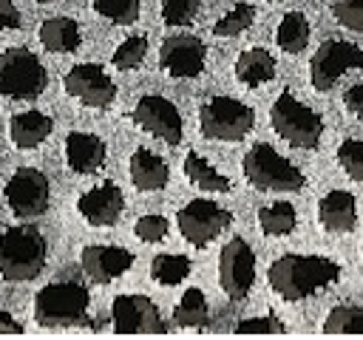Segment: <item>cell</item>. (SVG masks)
<instances>
[{
  "label": "cell",
  "mask_w": 363,
  "mask_h": 340,
  "mask_svg": "<svg viewBox=\"0 0 363 340\" xmlns=\"http://www.w3.org/2000/svg\"><path fill=\"white\" fill-rule=\"evenodd\" d=\"M340 278V266L323 255H281L269 264L267 280L284 300H301L312 292L335 283Z\"/></svg>",
  "instance_id": "6da1fadb"
},
{
  "label": "cell",
  "mask_w": 363,
  "mask_h": 340,
  "mask_svg": "<svg viewBox=\"0 0 363 340\" xmlns=\"http://www.w3.org/2000/svg\"><path fill=\"white\" fill-rule=\"evenodd\" d=\"M48 244L37 227L17 224L0 232V278L11 283L34 280L45 269Z\"/></svg>",
  "instance_id": "7a4b0ae2"
},
{
  "label": "cell",
  "mask_w": 363,
  "mask_h": 340,
  "mask_svg": "<svg viewBox=\"0 0 363 340\" xmlns=\"http://www.w3.org/2000/svg\"><path fill=\"white\" fill-rule=\"evenodd\" d=\"M241 170L244 178L264 193H298L306 184L303 173L267 142H258L244 153Z\"/></svg>",
  "instance_id": "3957f363"
},
{
  "label": "cell",
  "mask_w": 363,
  "mask_h": 340,
  "mask_svg": "<svg viewBox=\"0 0 363 340\" xmlns=\"http://www.w3.org/2000/svg\"><path fill=\"white\" fill-rule=\"evenodd\" d=\"M88 303H91V295L82 283L57 280L43 286L34 295V320L45 329L77 326L88 317Z\"/></svg>",
  "instance_id": "277c9868"
},
{
  "label": "cell",
  "mask_w": 363,
  "mask_h": 340,
  "mask_svg": "<svg viewBox=\"0 0 363 340\" xmlns=\"http://www.w3.org/2000/svg\"><path fill=\"white\" fill-rule=\"evenodd\" d=\"M269 125L272 130L301 150H315L323 136V119L309 105L298 102L289 91H281L269 108Z\"/></svg>",
  "instance_id": "5b68a950"
},
{
  "label": "cell",
  "mask_w": 363,
  "mask_h": 340,
  "mask_svg": "<svg viewBox=\"0 0 363 340\" xmlns=\"http://www.w3.org/2000/svg\"><path fill=\"white\" fill-rule=\"evenodd\" d=\"M48 74L40 57L23 45L0 51V96L6 99H34L45 91Z\"/></svg>",
  "instance_id": "8992f818"
},
{
  "label": "cell",
  "mask_w": 363,
  "mask_h": 340,
  "mask_svg": "<svg viewBox=\"0 0 363 340\" xmlns=\"http://www.w3.org/2000/svg\"><path fill=\"white\" fill-rule=\"evenodd\" d=\"M255 125V113L247 102L233 96H210L199 108L201 136L216 142H241Z\"/></svg>",
  "instance_id": "52a82bcc"
},
{
  "label": "cell",
  "mask_w": 363,
  "mask_h": 340,
  "mask_svg": "<svg viewBox=\"0 0 363 340\" xmlns=\"http://www.w3.org/2000/svg\"><path fill=\"white\" fill-rule=\"evenodd\" d=\"M3 201L17 218H37L48 210L51 184L37 167H17L3 187Z\"/></svg>",
  "instance_id": "ba28073f"
},
{
  "label": "cell",
  "mask_w": 363,
  "mask_h": 340,
  "mask_svg": "<svg viewBox=\"0 0 363 340\" xmlns=\"http://www.w3.org/2000/svg\"><path fill=\"white\" fill-rule=\"evenodd\" d=\"M176 224H179V232L187 244L207 246L213 238H218L233 224V212L218 207L216 201L193 198L176 212Z\"/></svg>",
  "instance_id": "9c48e42d"
},
{
  "label": "cell",
  "mask_w": 363,
  "mask_h": 340,
  "mask_svg": "<svg viewBox=\"0 0 363 340\" xmlns=\"http://www.w3.org/2000/svg\"><path fill=\"white\" fill-rule=\"evenodd\" d=\"M363 71V48L346 40H326L309 60V79L315 91H329L346 71Z\"/></svg>",
  "instance_id": "30bf717a"
},
{
  "label": "cell",
  "mask_w": 363,
  "mask_h": 340,
  "mask_svg": "<svg viewBox=\"0 0 363 340\" xmlns=\"http://www.w3.org/2000/svg\"><path fill=\"white\" fill-rule=\"evenodd\" d=\"M255 280V255L250 244L235 235L221 246L218 255V283L230 300H244Z\"/></svg>",
  "instance_id": "8fae6325"
},
{
  "label": "cell",
  "mask_w": 363,
  "mask_h": 340,
  "mask_svg": "<svg viewBox=\"0 0 363 340\" xmlns=\"http://www.w3.org/2000/svg\"><path fill=\"white\" fill-rule=\"evenodd\" d=\"M111 320L116 334H164L167 332L156 303L145 295H116L111 303Z\"/></svg>",
  "instance_id": "7c38bea8"
},
{
  "label": "cell",
  "mask_w": 363,
  "mask_h": 340,
  "mask_svg": "<svg viewBox=\"0 0 363 340\" xmlns=\"http://www.w3.org/2000/svg\"><path fill=\"white\" fill-rule=\"evenodd\" d=\"M130 116L150 136H156V139H162L167 144H179L182 142V133H184L182 113H179V108L170 99H164L159 94H145L133 105V113Z\"/></svg>",
  "instance_id": "4fadbf2b"
},
{
  "label": "cell",
  "mask_w": 363,
  "mask_h": 340,
  "mask_svg": "<svg viewBox=\"0 0 363 340\" xmlns=\"http://www.w3.org/2000/svg\"><path fill=\"white\" fill-rule=\"evenodd\" d=\"M62 88L71 99H77L85 108H108L116 99L113 79L102 71V65L79 62L62 76Z\"/></svg>",
  "instance_id": "5bb4252c"
},
{
  "label": "cell",
  "mask_w": 363,
  "mask_h": 340,
  "mask_svg": "<svg viewBox=\"0 0 363 340\" xmlns=\"http://www.w3.org/2000/svg\"><path fill=\"white\" fill-rule=\"evenodd\" d=\"M207 45L193 34H173L164 37L159 48V68L176 79H190L204 71Z\"/></svg>",
  "instance_id": "9a60e30c"
},
{
  "label": "cell",
  "mask_w": 363,
  "mask_h": 340,
  "mask_svg": "<svg viewBox=\"0 0 363 340\" xmlns=\"http://www.w3.org/2000/svg\"><path fill=\"white\" fill-rule=\"evenodd\" d=\"M77 210H79V215L88 224H94V227H111V224L119 221V215L125 210V193L113 181H99L96 187L85 190L77 198Z\"/></svg>",
  "instance_id": "2e32d148"
},
{
  "label": "cell",
  "mask_w": 363,
  "mask_h": 340,
  "mask_svg": "<svg viewBox=\"0 0 363 340\" xmlns=\"http://www.w3.org/2000/svg\"><path fill=\"white\" fill-rule=\"evenodd\" d=\"M79 264L94 283H111L133 266V252L111 244H91L79 252Z\"/></svg>",
  "instance_id": "e0dca14e"
},
{
  "label": "cell",
  "mask_w": 363,
  "mask_h": 340,
  "mask_svg": "<svg viewBox=\"0 0 363 340\" xmlns=\"http://www.w3.org/2000/svg\"><path fill=\"white\" fill-rule=\"evenodd\" d=\"M105 142L94 133L85 130H71L65 136V164L79 173V176H91L105 164Z\"/></svg>",
  "instance_id": "ac0fdd59"
},
{
  "label": "cell",
  "mask_w": 363,
  "mask_h": 340,
  "mask_svg": "<svg viewBox=\"0 0 363 340\" xmlns=\"http://www.w3.org/2000/svg\"><path fill=\"white\" fill-rule=\"evenodd\" d=\"M318 221L326 232H352L357 224V204L349 190H329L318 204Z\"/></svg>",
  "instance_id": "d6986e66"
},
{
  "label": "cell",
  "mask_w": 363,
  "mask_h": 340,
  "mask_svg": "<svg viewBox=\"0 0 363 340\" xmlns=\"http://www.w3.org/2000/svg\"><path fill=\"white\" fill-rule=\"evenodd\" d=\"M54 130V119L43 110H23L9 119V136L17 150H34L40 147Z\"/></svg>",
  "instance_id": "ffe728a7"
},
{
  "label": "cell",
  "mask_w": 363,
  "mask_h": 340,
  "mask_svg": "<svg viewBox=\"0 0 363 340\" xmlns=\"http://www.w3.org/2000/svg\"><path fill=\"white\" fill-rule=\"evenodd\" d=\"M128 170H130V181H133V187H136V190H145V193L164 190L167 181H170V167H167V162H164L159 153L145 150V147L133 150V156H130V167H128Z\"/></svg>",
  "instance_id": "44dd1931"
},
{
  "label": "cell",
  "mask_w": 363,
  "mask_h": 340,
  "mask_svg": "<svg viewBox=\"0 0 363 340\" xmlns=\"http://www.w3.org/2000/svg\"><path fill=\"white\" fill-rule=\"evenodd\" d=\"M79 40H82L79 26L71 17H48L40 26V42L51 54H71L79 48Z\"/></svg>",
  "instance_id": "7402d4cb"
},
{
  "label": "cell",
  "mask_w": 363,
  "mask_h": 340,
  "mask_svg": "<svg viewBox=\"0 0 363 340\" xmlns=\"http://www.w3.org/2000/svg\"><path fill=\"white\" fill-rule=\"evenodd\" d=\"M275 76V57L264 48H247L235 60V79L247 88H258Z\"/></svg>",
  "instance_id": "603a6c76"
},
{
  "label": "cell",
  "mask_w": 363,
  "mask_h": 340,
  "mask_svg": "<svg viewBox=\"0 0 363 340\" xmlns=\"http://www.w3.org/2000/svg\"><path fill=\"white\" fill-rule=\"evenodd\" d=\"M184 176H187V181L193 184V187H199V190H207V193H230V187H233V181L227 178V176H221L204 156H199L196 150H190L187 156H184Z\"/></svg>",
  "instance_id": "cb8c5ba5"
},
{
  "label": "cell",
  "mask_w": 363,
  "mask_h": 340,
  "mask_svg": "<svg viewBox=\"0 0 363 340\" xmlns=\"http://www.w3.org/2000/svg\"><path fill=\"white\" fill-rule=\"evenodd\" d=\"M275 42L286 54H301L309 42V20L301 11H286L275 28Z\"/></svg>",
  "instance_id": "d4e9b609"
},
{
  "label": "cell",
  "mask_w": 363,
  "mask_h": 340,
  "mask_svg": "<svg viewBox=\"0 0 363 340\" xmlns=\"http://www.w3.org/2000/svg\"><path fill=\"white\" fill-rule=\"evenodd\" d=\"M295 224H298V215H295V207L289 201H272V204H264L258 210V227L269 238L289 235L295 230Z\"/></svg>",
  "instance_id": "484cf974"
},
{
  "label": "cell",
  "mask_w": 363,
  "mask_h": 340,
  "mask_svg": "<svg viewBox=\"0 0 363 340\" xmlns=\"http://www.w3.org/2000/svg\"><path fill=\"white\" fill-rule=\"evenodd\" d=\"M173 320L179 326H190V329H201L207 326L210 320V306H207V298L201 289H187L182 295V300L176 303L173 309Z\"/></svg>",
  "instance_id": "4316f807"
},
{
  "label": "cell",
  "mask_w": 363,
  "mask_h": 340,
  "mask_svg": "<svg viewBox=\"0 0 363 340\" xmlns=\"http://www.w3.org/2000/svg\"><path fill=\"white\" fill-rule=\"evenodd\" d=\"M190 275V258L187 255H173V252H164V255H156L150 261V278L162 286H176L182 283L184 278Z\"/></svg>",
  "instance_id": "83f0119b"
},
{
  "label": "cell",
  "mask_w": 363,
  "mask_h": 340,
  "mask_svg": "<svg viewBox=\"0 0 363 340\" xmlns=\"http://www.w3.org/2000/svg\"><path fill=\"white\" fill-rule=\"evenodd\" d=\"M326 334H363V306H335L323 320Z\"/></svg>",
  "instance_id": "f1b7e54d"
},
{
  "label": "cell",
  "mask_w": 363,
  "mask_h": 340,
  "mask_svg": "<svg viewBox=\"0 0 363 340\" xmlns=\"http://www.w3.org/2000/svg\"><path fill=\"white\" fill-rule=\"evenodd\" d=\"M255 23V6L252 3H235L224 17L216 20L213 34L216 37H238Z\"/></svg>",
  "instance_id": "f546056e"
},
{
  "label": "cell",
  "mask_w": 363,
  "mask_h": 340,
  "mask_svg": "<svg viewBox=\"0 0 363 340\" xmlns=\"http://www.w3.org/2000/svg\"><path fill=\"white\" fill-rule=\"evenodd\" d=\"M91 8L116 26H130L139 20L142 0H91Z\"/></svg>",
  "instance_id": "4dcf8cb0"
},
{
  "label": "cell",
  "mask_w": 363,
  "mask_h": 340,
  "mask_svg": "<svg viewBox=\"0 0 363 340\" xmlns=\"http://www.w3.org/2000/svg\"><path fill=\"white\" fill-rule=\"evenodd\" d=\"M145 54H147V37L145 34H133V37H128V40H122L116 45V51L111 54V62L119 71H130V68H139Z\"/></svg>",
  "instance_id": "1f68e13d"
},
{
  "label": "cell",
  "mask_w": 363,
  "mask_h": 340,
  "mask_svg": "<svg viewBox=\"0 0 363 340\" xmlns=\"http://www.w3.org/2000/svg\"><path fill=\"white\" fill-rule=\"evenodd\" d=\"M337 162L349 178L363 181V139H343L337 147Z\"/></svg>",
  "instance_id": "d6a6232c"
},
{
  "label": "cell",
  "mask_w": 363,
  "mask_h": 340,
  "mask_svg": "<svg viewBox=\"0 0 363 340\" xmlns=\"http://www.w3.org/2000/svg\"><path fill=\"white\" fill-rule=\"evenodd\" d=\"M199 8V0H162V20L167 26H187L196 20Z\"/></svg>",
  "instance_id": "836d02e7"
},
{
  "label": "cell",
  "mask_w": 363,
  "mask_h": 340,
  "mask_svg": "<svg viewBox=\"0 0 363 340\" xmlns=\"http://www.w3.org/2000/svg\"><path fill=\"white\" fill-rule=\"evenodd\" d=\"M332 14L340 26H346L349 31L363 34V0H337L332 6Z\"/></svg>",
  "instance_id": "e575fe53"
},
{
  "label": "cell",
  "mask_w": 363,
  "mask_h": 340,
  "mask_svg": "<svg viewBox=\"0 0 363 340\" xmlns=\"http://www.w3.org/2000/svg\"><path fill=\"white\" fill-rule=\"evenodd\" d=\"M286 326L275 314H261V317H244L235 323V334H284Z\"/></svg>",
  "instance_id": "d590c367"
},
{
  "label": "cell",
  "mask_w": 363,
  "mask_h": 340,
  "mask_svg": "<svg viewBox=\"0 0 363 340\" xmlns=\"http://www.w3.org/2000/svg\"><path fill=\"white\" fill-rule=\"evenodd\" d=\"M133 232L145 244H159L167 235V218H162V215H142V218H136Z\"/></svg>",
  "instance_id": "8d00e7d4"
},
{
  "label": "cell",
  "mask_w": 363,
  "mask_h": 340,
  "mask_svg": "<svg viewBox=\"0 0 363 340\" xmlns=\"http://www.w3.org/2000/svg\"><path fill=\"white\" fill-rule=\"evenodd\" d=\"M343 105H346V110H349L354 119L363 122V82H360V85H352V88L343 94Z\"/></svg>",
  "instance_id": "74e56055"
},
{
  "label": "cell",
  "mask_w": 363,
  "mask_h": 340,
  "mask_svg": "<svg viewBox=\"0 0 363 340\" xmlns=\"http://www.w3.org/2000/svg\"><path fill=\"white\" fill-rule=\"evenodd\" d=\"M20 8L11 0H0V28H20Z\"/></svg>",
  "instance_id": "f35d334b"
},
{
  "label": "cell",
  "mask_w": 363,
  "mask_h": 340,
  "mask_svg": "<svg viewBox=\"0 0 363 340\" xmlns=\"http://www.w3.org/2000/svg\"><path fill=\"white\" fill-rule=\"evenodd\" d=\"M23 332H26L23 323H17L14 314H9V312L0 309V334H23Z\"/></svg>",
  "instance_id": "ab89813d"
},
{
  "label": "cell",
  "mask_w": 363,
  "mask_h": 340,
  "mask_svg": "<svg viewBox=\"0 0 363 340\" xmlns=\"http://www.w3.org/2000/svg\"><path fill=\"white\" fill-rule=\"evenodd\" d=\"M37 3H54V0H37Z\"/></svg>",
  "instance_id": "60d3db41"
}]
</instances>
